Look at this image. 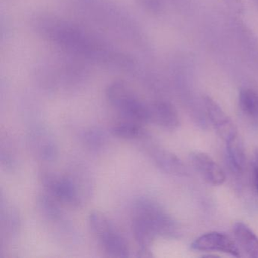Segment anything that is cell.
<instances>
[{"instance_id":"1","label":"cell","mask_w":258,"mask_h":258,"mask_svg":"<svg viewBox=\"0 0 258 258\" xmlns=\"http://www.w3.org/2000/svg\"><path fill=\"white\" fill-rule=\"evenodd\" d=\"M35 27L42 35L72 53L111 66H133L132 58L64 21L40 16L36 19Z\"/></svg>"},{"instance_id":"2","label":"cell","mask_w":258,"mask_h":258,"mask_svg":"<svg viewBox=\"0 0 258 258\" xmlns=\"http://www.w3.org/2000/svg\"><path fill=\"white\" fill-rule=\"evenodd\" d=\"M106 97L123 115L140 123H149V105L140 101L124 83L116 81L110 84L106 90Z\"/></svg>"},{"instance_id":"3","label":"cell","mask_w":258,"mask_h":258,"mask_svg":"<svg viewBox=\"0 0 258 258\" xmlns=\"http://www.w3.org/2000/svg\"><path fill=\"white\" fill-rule=\"evenodd\" d=\"M40 181L48 195L58 202L72 207H79L84 203L69 173L62 176L53 172L43 171L40 173Z\"/></svg>"},{"instance_id":"4","label":"cell","mask_w":258,"mask_h":258,"mask_svg":"<svg viewBox=\"0 0 258 258\" xmlns=\"http://www.w3.org/2000/svg\"><path fill=\"white\" fill-rule=\"evenodd\" d=\"M134 216L145 220L156 235H170L173 232V223L170 217L150 199H138L134 204Z\"/></svg>"},{"instance_id":"5","label":"cell","mask_w":258,"mask_h":258,"mask_svg":"<svg viewBox=\"0 0 258 258\" xmlns=\"http://www.w3.org/2000/svg\"><path fill=\"white\" fill-rule=\"evenodd\" d=\"M191 248L199 251L222 252L232 256H241L236 243L226 234L211 232L201 235L191 244Z\"/></svg>"},{"instance_id":"6","label":"cell","mask_w":258,"mask_h":258,"mask_svg":"<svg viewBox=\"0 0 258 258\" xmlns=\"http://www.w3.org/2000/svg\"><path fill=\"white\" fill-rule=\"evenodd\" d=\"M28 144L31 152L40 161L52 162L58 157L56 142L53 136L44 128L31 130L28 136Z\"/></svg>"},{"instance_id":"7","label":"cell","mask_w":258,"mask_h":258,"mask_svg":"<svg viewBox=\"0 0 258 258\" xmlns=\"http://www.w3.org/2000/svg\"><path fill=\"white\" fill-rule=\"evenodd\" d=\"M207 114L219 137L225 142L238 134L230 117L216 101L209 96L204 99Z\"/></svg>"},{"instance_id":"8","label":"cell","mask_w":258,"mask_h":258,"mask_svg":"<svg viewBox=\"0 0 258 258\" xmlns=\"http://www.w3.org/2000/svg\"><path fill=\"white\" fill-rule=\"evenodd\" d=\"M191 164L204 180L210 185L219 186L226 181V175L219 164L208 154L195 152L190 155Z\"/></svg>"},{"instance_id":"9","label":"cell","mask_w":258,"mask_h":258,"mask_svg":"<svg viewBox=\"0 0 258 258\" xmlns=\"http://www.w3.org/2000/svg\"><path fill=\"white\" fill-rule=\"evenodd\" d=\"M149 123L158 125L164 129L174 130L179 126V116L171 104L165 102H156L149 105Z\"/></svg>"},{"instance_id":"10","label":"cell","mask_w":258,"mask_h":258,"mask_svg":"<svg viewBox=\"0 0 258 258\" xmlns=\"http://www.w3.org/2000/svg\"><path fill=\"white\" fill-rule=\"evenodd\" d=\"M98 240L104 251L108 256L119 258L129 256L130 249L127 242L117 229L106 234Z\"/></svg>"},{"instance_id":"11","label":"cell","mask_w":258,"mask_h":258,"mask_svg":"<svg viewBox=\"0 0 258 258\" xmlns=\"http://www.w3.org/2000/svg\"><path fill=\"white\" fill-rule=\"evenodd\" d=\"M235 239L241 248L250 257L258 258V237L251 229L242 222H237L233 226Z\"/></svg>"},{"instance_id":"12","label":"cell","mask_w":258,"mask_h":258,"mask_svg":"<svg viewBox=\"0 0 258 258\" xmlns=\"http://www.w3.org/2000/svg\"><path fill=\"white\" fill-rule=\"evenodd\" d=\"M20 217L17 210L11 206L1 208V233L2 238L12 240L16 238L20 230Z\"/></svg>"},{"instance_id":"13","label":"cell","mask_w":258,"mask_h":258,"mask_svg":"<svg viewBox=\"0 0 258 258\" xmlns=\"http://www.w3.org/2000/svg\"><path fill=\"white\" fill-rule=\"evenodd\" d=\"M228 159L232 168L236 172H242L245 166L246 156L244 143L239 134L226 142Z\"/></svg>"},{"instance_id":"14","label":"cell","mask_w":258,"mask_h":258,"mask_svg":"<svg viewBox=\"0 0 258 258\" xmlns=\"http://www.w3.org/2000/svg\"><path fill=\"white\" fill-rule=\"evenodd\" d=\"M133 233L142 253L149 250L156 233L152 228L143 219L134 216L133 219Z\"/></svg>"},{"instance_id":"15","label":"cell","mask_w":258,"mask_h":258,"mask_svg":"<svg viewBox=\"0 0 258 258\" xmlns=\"http://www.w3.org/2000/svg\"><path fill=\"white\" fill-rule=\"evenodd\" d=\"M152 156L159 168L170 174H184L185 173L183 164L177 157L166 151L155 149L152 151Z\"/></svg>"},{"instance_id":"16","label":"cell","mask_w":258,"mask_h":258,"mask_svg":"<svg viewBox=\"0 0 258 258\" xmlns=\"http://www.w3.org/2000/svg\"><path fill=\"white\" fill-rule=\"evenodd\" d=\"M111 133L114 137L123 140H141L147 137L143 126L132 122L117 123L111 128Z\"/></svg>"},{"instance_id":"17","label":"cell","mask_w":258,"mask_h":258,"mask_svg":"<svg viewBox=\"0 0 258 258\" xmlns=\"http://www.w3.org/2000/svg\"><path fill=\"white\" fill-rule=\"evenodd\" d=\"M88 224L92 233L98 239L116 229L109 219L100 211H94L90 213Z\"/></svg>"},{"instance_id":"18","label":"cell","mask_w":258,"mask_h":258,"mask_svg":"<svg viewBox=\"0 0 258 258\" xmlns=\"http://www.w3.org/2000/svg\"><path fill=\"white\" fill-rule=\"evenodd\" d=\"M241 111L250 118L258 120V94L250 89H242L238 95Z\"/></svg>"},{"instance_id":"19","label":"cell","mask_w":258,"mask_h":258,"mask_svg":"<svg viewBox=\"0 0 258 258\" xmlns=\"http://www.w3.org/2000/svg\"><path fill=\"white\" fill-rule=\"evenodd\" d=\"M105 140L106 137L105 134L98 128L88 130L83 134V141L92 150L101 149L105 144Z\"/></svg>"},{"instance_id":"20","label":"cell","mask_w":258,"mask_h":258,"mask_svg":"<svg viewBox=\"0 0 258 258\" xmlns=\"http://www.w3.org/2000/svg\"><path fill=\"white\" fill-rule=\"evenodd\" d=\"M227 3L228 5L230 8L233 9L237 12L242 11L243 6L241 3V0H225Z\"/></svg>"},{"instance_id":"21","label":"cell","mask_w":258,"mask_h":258,"mask_svg":"<svg viewBox=\"0 0 258 258\" xmlns=\"http://www.w3.org/2000/svg\"><path fill=\"white\" fill-rule=\"evenodd\" d=\"M253 181H254L255 188L258 193V164H255L253 168Z\"/></svg>"},{"instance_id":"22","label":"cell","mask_w":258,"mask_h":258,"mask_svg":"<svg viewBox=\"0 0 258 258\" xmlns=\"http://www.w3.org/2000/svg\"><path fill=\"white\" fill-rule=\"evenodd\" d=\"M253 2L254 3L255 5L258 7V0H253Z\"/></svg>"}]
</instances>
